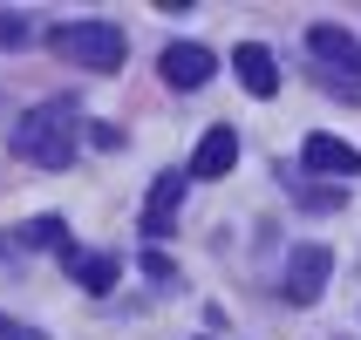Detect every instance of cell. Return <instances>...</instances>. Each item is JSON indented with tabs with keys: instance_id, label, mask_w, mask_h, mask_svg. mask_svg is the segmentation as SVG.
Listing matches in <instances>:
<instances>
[{
	"instance_id": "cell-1",
	"label": "cell",
	"mask_w": 361,
	"mask_h": 340,
	"mask_svg": "<svg viewBox=\"0 0 361 340\" xmlns=\"http://www.w3.org/2000/svg\"><path fill=\"white\" fill-rule=\"evenodd\" d=\"M82 130H89V122H82V102L75 96H48V102H35V109L14 122V157L35 163V170H68Z\"/></svg>"
},
{
	"instance_id": "cell-2",
	"label": "cell",
	"mask_w": 361,
	"mask_h": 340,
	"mask_svg": "<svg viewBox=\"0 0 361 340\" xmlns=\"http://www.w3.org/2000/svg\"><path fill=\"white\" fill-rule=\"evenodd\" d=\"M55 55L68 68H89V75H116L123 61H130V34L109 27V20H68L55 34Z\"/></svg>"
},
{
	"instance_id": "cell-3",
	"label": "cell",
	"mask_w": 361,
	"mask_h": 340,
	"mask_svg": "<svg viewBox=\"0 0 361 340\" xmlns=\"http://www.w3.org/2000/svg\"><path fill=\"white\" fill-rule=\"evenodd\" d=\"M307 55H314V68H321L327 82H341L348 96H361V41L348 34V27H334V20L307 27ZM341 89H334V96H341Z\"/></svg>"
},
{
	"instance_id": "cell-4",
	"label": "cell",
	"mask_w": 361,
	"mask_h": 340,
	"mask_svg": "<svg viewBox=\"0 0 361 340\" xmlns=\"http://www.w3.org/2000/svg\"><path fill=\"white\" fill-rule=\"evenodd\" d=\"M327 272H334V252L327 245H293L286 252V279H280L286 306H314L327 293Z\"/></svg>"
},
{
	"instance_id": "cell-5",
	"label": "cell",
	"mask_w": 361,
	"mask_h": 340,
	"mask_svg": "<svg viewBox=\"0 0 361 340\" xmlns=\"http://www.w3.org/2000/svg\"><path fill=\"white\" fill-rule=\"evenodd\" d=\"M157 75L171 82V89H184V96H191V89H204V82L219 75V55H212V48H198V41H171V48L157 55Z\"/></svg>"
},
{
	"instance_id": "cell-6",
	"label": "cell",
	"mask_w": 361,
	"mask_h": 340,
	"mask_svg": "<svg viewBox=\"0 0 361 340\" xmlns=\"http://www.w3.org/2000/svg\"><path fill=\"white\" fill-rule=\"evenodd\" d=\"M232 75L245 82V96H259V102L280 96V61H273L266 41H239V48H232Z\"/></svg>"
},
{
	"instance_id": "cell-7",
	"label": "cell",
	"mask_w": 361,
	"mask_h": 340,
	"mask_svg": "<svg viewBox=\"0 0 361 340\" xmlns=\"http://www.w3.org/2000/svg\"><path fill=\"white\" fill-rule=\"evenodd\" d=\"M300 163L314 177H361V150L341 143V137H327V130H314V137L300 143Z\"/></svg>"
},
{
	"instance_id": "cell-8",
	"label": "cell",
	"mask_w": 361,
	"mask_h": 340,
	"mask_svg": "<svg viewBox=\"0 0 361 340\" xmlns=\"http://www.w3.org/2000/svg\"><path fill=\"white\" fill-rule=\"evenodd\" d=\"M184 184H191V170H164L157 184H150V204H143V239L157 245L171 225H178V204H184Z\"/></svg>"
},
{
	"instance_id": "cell-9",
	"label": "cell",
	"mask_w": 361,
	"mask_h": 340,
	"mask_svg": "<svg viewBox=\"0 0 361 340\" xmlns=\"http://www.w3.org/2000/svg\"><path fill=\"white\" fill-rule=\"evenodd\" d=\"M232 163H239V130H232V122L204 130V137H198V157H191V177H198V184L232 177Z\"/></svg>"
},
{
	"instance_id": "cell-10",
	"label": "cell",
	"mask_w": 361,
	"mask_h": 340,
	"mask_svg": "<svg viewBox=\"0 0 361 340\" xmlns=\"http://www.w3.org/2000/svg\"><path fill=\"white\" fill-rule=\"evenodd\" d=\"M61 265H68V279H75L82 293H96V300L116 286V272H123L116 252H61Z\"/></svg>"
},
{
	"instance_id": "cell-11",
	"label": "cell",
	"mask_w": 361,
	"mask_h": 340,
	"mask_svg": "<svg viewBox=\"0 0 361 340\" xmlns=\"http://www.w3.org/2000/svg\"><path fill=\"white\" fill-rule=\"evenodd\" d=\"M14 245H55V252H75V245H68V225L61 218H27L14 232Z\"/></svg>"
},
{
	"instance_id": "cell-12",
	"label": "cell",
	"mask_w": 361,
	"mask_h": 340,
	"mask_svg": "<svg viewBox=\"0 0 361 340\" xmlns=\"http://www.w3.org/2000/svg\"><path fill=\"white\" fill-rule=\"evenodd\" d=\"M293 204H300V211H341V184H300V191H293Z\"/></svg>"
},
{
	"instance_id": "cell-13",
	"label": "cell",
	"mask_w": 361,
	"mask_h": 340,
	"mask_svg": "<svg viewBox=\"0 0 361 340\" xmlns=\"http://www.w3.org/2000/svg\"><path fill=\"white\" fill-rule=\"evenodd\" d=\"M143 272H150L157 286H171V279H178V265H171V252H157V245H143Z\"/></svg>"
},
{
	"instance_id": "cell-14",
	"label": "cell",
	"mask_w": 361,
	"mask_h": 340,
	"mask_svg": "<svg viewBox=\"0 0 361 340\" xmlns=\"http://www.w3.org/2000/svg\"><path fill=\"white\" fill-rule=\"evenodd\" d=\"M82 137L96 143V150H123V130H116V122H89V130H82Z\"/></svg>"
},
{
	"instance_id": "cell-15",
	"label": "cell",
	"mask_w": 361,
	"mask_h": 340,
	"mask_svg": "<svg viewBox=\"0 0 361 340\" xmlns=\"http://www.w3.org/2000/svg\"><path fill=\"white\" fill-rule=\"evenodd\" d=\"M27 41V14H0V48H20Z\"/></svg>"
},
{
	"instance_id": "cell-16",
	"label": "cell",
	"mask_w": 361,
	"mask_h": 340,
	"mask_svg": "<svg viewBox=\"0 0 361 340\" xmlns=\"http://www.w3.org/2000/svg\"><path fill=\"white\" fill-rule=\"evenodd\" d=\"M0 340H48V334L27 327V320H14V313H0Z\"/></svg>"
},
{
	"instance_id": "cell-17",
	"label": "cell",
	"mask_w": 361,
	"mask_h": 340,
	"mask_svg": "<svg viewBox=\"0 0 361 340\" xmlns=\"http://www.w3.org/2000/svg\"><path fill=\"white\" fill-rule=\"evenodd\" d=\"M0 252H7V239H0Z\"/></svg>"
}]
</instances>
